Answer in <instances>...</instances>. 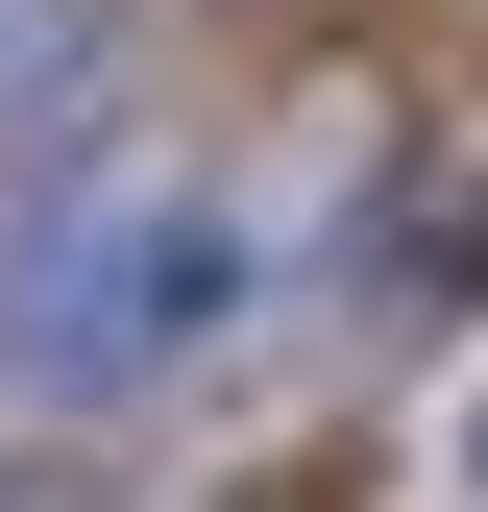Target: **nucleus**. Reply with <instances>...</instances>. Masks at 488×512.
<instances>
[{"mask_svg": "<svg viewBox=\"0 0 488 512\" xmlns=\"http://www.w3.org/2000/svg\"><path fill=\"white\" fill-rule=\"evenodd\" d=\"M269 293H293V244L244 220L220 171L74 147V171L0 196V391H25V415H147V391H196Z\"/></svg>", "mask_w": 488, "mask_h": 512, "instance_id": "1", "label": "nucleus"}, {"mask_svg": "<svg viewBox=\"0 0 488 512\" xmlns=\"http://www.w3.org/2000/svg\"><path fill=\"white\" fill-rule=\"evenodd\" d=\"M122 98V0H0V171H74Z\"/></svg>", "mask_w": 488, "mask_h": 512, "instance_id": "2", "label": "nucleus"}, {"mask_svg": "<svg viewBox=\"0 0 488 512\" xmlns=\"http://www.w3.org/2000/svg\"><path fill=\"white\" fill-rule=\"evenodd\" d=\"M464 464H488V415H464Z\"/></svg>", "mask_w": 488, "mask_h": 512, "instance_id": "3", "label": "nucleus"}]
</instances>
